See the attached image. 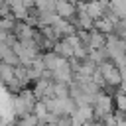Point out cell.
I'll list each match as a JSON object with an SVG mask.
<instances>
[{
    "mask_svg": "<svg viewBox=\"0 0 126 126\" xmlns=\"http://www.w3.org/2000/svg\"><path fill=\"white\" fill-rule=\"evenodd\" d=\"M93 108H94V118L102 122L106 116H110V114L116 112L114 94H106L104 91H100L98 96H96V100H94V104H93Z\"/></svg>",
    "mask_w": 126,
    "mask_h": 126,
    "instance_id": "cell-1",
    "label": "cell"
},
{
    "mask_svg": "<svg viewBox=\"0 0 126 126\" xmlns=\"http://www.w3.org/2000/svg\"><path fill=\"white\" fill-rule=\"evenodd\" d=\"M53 51L59 55V57H63V59H73L75 57V49L71 47V43L67 41V39H59L55 45H53Z\"/></svg>",
    "mask_w": 126,
    "mask_h": 126,
    "instance_id": "cell-3",
    "label": "cell"
},
{
    "mask_svg": "<svg viewBox=\"0 0 126 126\" xmlns=\"http://www.w3.org/2000/svg\"><path fill=\"white\" fill-rule=\"evenodd\" d=\"M57 0H35V10L37 12H55Z\"/></svg>",
    "mask_w": 126,
    "mask_h": 126,
    "instance_id": "cell-4",
    "label": "cell"
},
{
    "mask_svg": "<svg viewBox=\"0 0 126 126\" xmlns=\"http://www.w3.org/2000/svg\"><path fill=\"white\" fill-rule=\"evenodd\" d=\"M37 124H39V118L35 114H28L18 120V126H37Z\"/></svg>",
    "mask_w": 126,
    "mask_h": 126,
    "instance_id": "cell-5",
    "label": "cell"
},
{
    "mask_svg": "<svg viewBox=\"0 0 126 126\" xmlns=\"http://www.w3.org/2000/svg\"><path fill=\"white\" fill-rule=\"evenodd\" d=\"M106 41H108V35L100 33L98 30H93L91 32V37H89V49H94V51L106 49Z\"/></svg>",
    "mask_w": 126,
    "mask_h": 126,
    "instance_id": "cell-2",
    "label": "cell"
}]
</instances>
